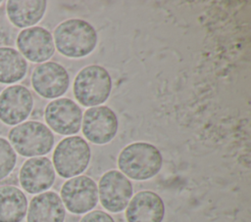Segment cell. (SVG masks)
<instances>
[{"mask_svg":"<svg viewBox=\"0 0 251 222\" xmlns=\"http://www.w3.org/2000/svg\"><path fill=\"white\" fill-rule=\"evenodd\" d=\"M57 50L69 58H82L90 54L97 44V33L86 21L71 19L61 22L54 30Z\"/></svg>","mask_w":251,"mask_h":222,"instance_id":"cell-1","label":"cell"},{"mask_svg":"<svg viewBox=\"0 0 251 222\" xmlns=\"http://www.w3.org/2000/svg\"><path fill=\"white\" fill-rule=\"evenodd\" d=\"M82 133L94 144L110 142L118 131V117L107 106L92 107L85 111L82 119Z\"/></svg>","mask_w":251,"mask_h":222,"instance_id":"cell-7","label":"cell"},{"mask_svg":"<svg viewBox=\"0 0 251 222\" xmlns=\"http://www.w3.org/2000/svg\"><path fill=\"white\" fill-rule=\"evenodd\" d=\"M163 157L152 144L135 142L122 150L118 158L119 168L124 175L134 180H146L155 176L161 169Z\"/></svg>","mask_w":251,"mask_h":222,"instance_id":"cell-2","label":"cell"},{"mask_svg":"<svg viewBox=\"0 0 251 222\" xmlns=\"http://www.w3.org/2000/svg\"><path fill=\"white\" fill-rule=\"evenodd\" d=\"M16 162L15 150L8 140L0 137V180L6 178L13 171Z\"/></svg>","mask_w":251,"mask_h":222,"instance_id":"cell-19","label":"cell"},{"mask_svg":"<svg viewBox=\"0 0 251 222\" xmlns=\"http://www.w3.org/2000/svg\"><path fill=\"white\" fill-rule=\"evenodd\" d=\"M44 118L55 132L62 135H73L80 129L82 112L73 100L61 98L50 102L46 106Z\"/></svg>","mask_w":251,"mask_h":222,"instance_id":"cell-10","label":"cell"},{"mask_svg":"<svg viewBox=\"0 0 251 222\" xmlns=\"http://www.w3.org/2000/svg\"><path fill=\"white\" fill-rule=\"evenodd\" d=\"M47 2L36 1H14L7 2L6 11L10 22L18 27H28L38 22L46 10Z\"/></svg>","mask_w":251,"mask_h":222,"instance_id":"cell-17","label":"cell"},{"mask_svg":"<svg viewBox=\"0 0 251 222\" xmlns=\"http://www.w3.org/2000/svg\"><path fill=\"white\" fill-rule=\"evenodd\" d=\"M9 143L23 156H39L51 151L54 135L42 122L29 120L13 127L8 134Z\"/></svg>","mask_w":251,"mask_h":222,"instance_id":"cell-3","label":"cell"},{"mask_svg":"<svg viewBox=\"0 0 251 222\" xmlns=\"http://www.w3.org/2000/svg\"><path fill=\"white\" fill-rule=\"evenodd\" d=\"M17 47L23 57L33 63L45 62L55 52L53 36L42 26L23 29L17 37Z\"/></svg>","mask_w":251,"mask_h":222,"instance_id":"cell-12","label":"cell"},{"mask_svg":"<svg viewBox=\"0 0 251 222\" xmlns=\"http://www.w3.org/2000/svg\"><path fill=\"white\" fill-rule=\"evenodd\" d=\"M98 191L102 205L111 212H120L127 206L133 189L126 175L110 170L101 177Z\"/></svg>","mask_w":251,"mask_h":222,"instance_id":"cell-8","label":"cell"},{"mask_svg":"<svg viewBox=\"0 0 251 222\" xmlns=\"http://www.w3.org/2000/svg\"><path fill=\"white\" fill-rule=\"evenodd\" d=\"M164 215V201L152 191H141L134 195L126 210L127 222H162Z\"/></svg>","mask_w":251,"mask_h":222,"instance_id":"cell-14","label":"cell"},{"mask_svg":"<svg viewBox=\"0 0 251 222\" xmlns=\"http://www.w3.org/2000/svg\"><path fill=\"white\" fill-rule=\"evenodd\" d=\"M62 201L73 213H85L97 204L98 189L96 183L85 175L71 178L62 187Z\"/></svg>","mask_w":251,"mask_h":222,"instance_id":"cell-6","label":"cell"},{"mask_svg":"<svg viewBox=\"0 0 251 222\" xmlns=\"http://www.w3.org/2000/svg\"><path fill=\"white\" fill-rule=\"evenodd\" d=\"M70 83L66 68L55 62L36 66L31 74V84L37 94L46 99H54L66 93Z\"/></svg>","mask_w":251,"mask_h":222,"instance_id":"cell-9","label":"cell"},{"mask_svg":"<svg viewBox=\"0 0 251 222\" xmlns=\"http://www.w3.org/2000/svg\"><path fill=\"white\" fill-rule=\"evenodd\" d=\"M65 207L54 192H45L31 199L27 210V222H64Z\"/></svg>","mask_w":251,"mask_h":222,"instance_id":"cell-15","label":"cell"},{"mask_svg":"<svg viewBox=\"0 0 251 222\" xmlns=\"http://www.w3.org/2000/svg\"><path fill=\"white\" fill-rule=\"evenodd\" d=\"M112 79L108 70L98 65L83 67L74 81V94L79 104L96 107L110 96Z\"/></svg>","mask_w":251,"mask_h":222,"instance_id":"cell-4","label":"cell"},{"mask_svg":"<svg viewBox=\"0 0 251 222\" xmlns=\"http://www.w3.org/2000/svg\"><path fill=\"white\" fill-rule=\"evenodd\" d=\"M19 180L22 188L29 194L48 190L55 181L51 160L45 156H35L25 160L20 169Z\"/></svg>","mask_w":251,"mask_h":222,"instance_id":"cell-13","label":"cell"},{"mask_svg":"<svg viewBox=\"0 0 251 222\" xmlns=\"http://www.w3.org/2000/svg\"><path fill=\"white\" fill-rule=\"evenodd\" d=\"M26 70L27 63L19 51L11 47H0V83L20 81Z\"/></svg>","mask_w":251,"mask_h":222,"instance_id":"cell-18","label":"cell"},{"mask_svg":"<svg viewBox=\"0 0 251 222\" xmlns=\"http://www.w3.org/2000/svg\"><path fill=\"white\" fill-rule=\"evenodd\" d=\"M27 210V200L19 188L0 186V222H22Z\"/></svg>","mask_w":251,"mask_h":222,"instance_id":"cell-16","label":"cell"},{"mask_svg":"<svg viewBox=\"0 0 251 222\" xmlns=\"http://www.w3.org/2000/svg\"><path fill=\"white\" fill-rule=\"evenodd\" d=\"M32 107V95L23 85H11L0 93V120L5 124H20L28 117Z\"/></svg>","mask_w":251,"mask_h":222,"instance_id":"cell-11","label":"cell"},{"mask_svg":"<svg viewBox=\"0 0 251 222\" xmlns=\"http://www.w3.org/2000/svg\"><path fill=\"white\" fill-rule=\"evenodd\" d=\"M90 160V148L79 136L63 139L55 148L53 163L57 173L64 178H71L82 173Z\"/></svg>","mask_w":251,"mask_h":222,"instance_id":"cell-5","label":"cell"},{"mask_svg":"<svg viewBox=\"0 0 251 222\" xmlns=\"http://www.w3.org/2000/svg\"><path fill=\"white\" fill-rule=\"evenodd\" d=\"M80 222H115L110 214L101 211V210H94L87 213L85 216L82 217Z\"/></svg>","mask_w":251,"mask_h":222,"instance_id":"cell-20","label":"cell"}]
</instances>
